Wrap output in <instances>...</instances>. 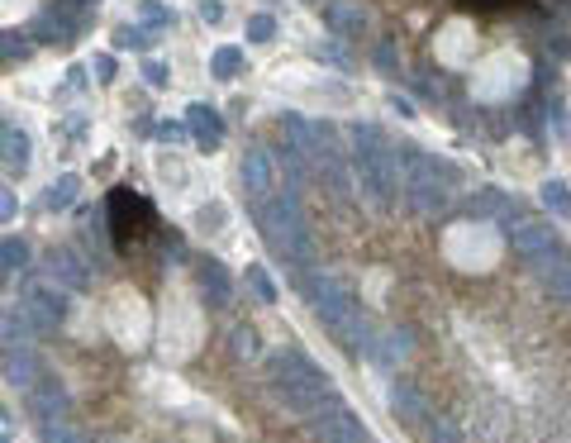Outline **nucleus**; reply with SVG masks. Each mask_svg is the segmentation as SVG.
Instances as JSON below:
<instances>
[{
    "mask_svg": "<svg viewBox=\"0 0 571 443\" xmlns=\"http://www.w3.org/2000/svg\"><path fill=\"white\" fill-rule=\"evenodd\" d=\"M115 44L119 48H152V29H129V24H124L115 34Z\"/></svg>",
    "mask_w": 571,
    "mask_h": 443,
    "instance_id": "26",
    "label": "nucleus"
},
{
    "mask_svg": "<svg viewBox=\"0 0 571 443\" xmlns=\"http://www.w3.org/2000/svg\"><path fill=\"white\" fill-rule=\"evenodd\" d=\"M300 286H305V300H310V310L319 315V324H324L347 353H367V349H371L376 329H371L367 315H362L357 296L339 282V276H329V272H305Z\"/></svg>",
    "mask_w": 571,
    "mask_h": 443,
    "instance_id": "1",
    "label": "nucleus"
},
{
    "mask_svg": "<svg viewBox=\"0 0 571 443\" xmlns=\"http://www.w3.org/2000/svg\"><path fill=\"white\" fill-rule=\"evenodd\" d=\"M324 24L339 38H362V34H367V10H362L357 0H329V5H324Z\"/></svg>",
    "mask_w": 571,
    "mask_h": 443,
    "instance_id": "10",
    "label": "nucleus"
},
{
    "mask_svg": "<svg viewBox=\"0 0 571 443\" xmlns=\"http://www.w3.org/2000/svg\"><path fill=\"white\" fill-rule=\"evenodd\" d=\"M243 191H248V201L262 205V201H272V191H276V162L267 148H248L243 153Z\"/></svg>",
    "mask_w": 571,
    "mask_h": 443,
    "instance_id": "7",
    "label": "nucleus"
},
{
    "mask_svg": "<svg viewBox=\"0 0 571 443\" xmlns=\"http://www.w3.org/2000/svg\"><path fill=\"white\" fill-rule=\"evenodd\" d=\"M376 62H381L386 72H396V53H391V44H376Z\"/></svg>",
    "mask_w": 571,
    "mask_h": 443,
    "instance_id": "34",
    "label": "nucleus"
},
{
    "mask_svg": "<svg viewBox=\"0 0 571 443\" xmlns=\"http://www.w3.org/2000/svg\"><path fill=\"white\" fill-rule=\"evenodd\" d=\"M20 306L29 310V320L38 324V329H58V320L67 315V296H62V282H24L20 286Z\"/></svg>",
    "mask_w": 571,
    "mask_h": 443,
    "instance_id": "5",
    "label": "nucleus"
},
{
    "mask_svg": "<svg viewBox=\"0 0 571 443\" xmlns=\"http://www.w3.org/2000/svg\"><path fill=\"white\" fill-rule=\"evenodd\" d=\"M34 38H44V44H72V34H77V24H72V15L58 5V10H44V15L34 20V29H29Z\"/></svg>",
    "mask_w": 571,
    "mask_h": 443,
    "instance_id": "14",
    "label": "nucleus"
},
{
    "mask_svg": "<svg viewBox=\"0 0 571 443\" xmlns=\"http://www.w3.org/2000/svg\"><path fill=\"white\" fill-rule=\"evenodd\" d=\"M542 205H548L552 215L571 219V186L567 182H542Z\"/></svg>",
    "mask_w": 571,
    "mask_h": 443,
    "instance_id": "19",
    "label": "nucleus"
},
{
    "mask_svg": "<svg viewBox=\"0 0 571 443\" xmlns=\"http://www.w3.org/2000/svg\"><path fill=\"white\" fill-rule=\"evenodd\" d=\"M29 329H38L34 320H29V310H5V343H24L29 349Z\"/></svg>",
    "mask_w": 571,
    "mask_h": 443,
    "instance_id": "18",
    "label": "nucleus"
},
{
    "mask_svg": "<svg viewBox=\"0 0 571 443\" xmlns=\"http://www.w3.org/2000/svg\"><path fill=\"white\" fill-rule=\"evenodd\" d=\"M5 381L24 386V391L38 381V363H34V353L24 349V343H5Z\"/></svg>",
    "mask_w": 571,
    "mask_h": 443,
    "instance_id": "13",
    "label": "nucleus"
},
{
    "mask_svg": "<svg viewBox=\"0 0 571 443\" xmlns=\"http://www.w3.org/2000/svg\"><path fill=\"white\" fill-rule=\"evenodd\" d=\"M77 176H58V182H53L48 186V196H44V205H48V210H67V205H72L77 201Z\"/></svg>",
    "mask_w": 571,
    "mask_h": 443,
    "instance_id": "20",
    "label": "nucleus"
},
{
    "mask_svg": "<svg viewBox=\"0 0 571 443\" xmlns=\"http://www.w3.org/2000/svg\"><path fill=\"white\" fill-rule=\"evenodd\" d=\"M186 134H191V124H158V138H167V144H181Z\"/></svg>",
    "mask_w": 571,
    "mask_h": 443,
    "instance_id": "30",
    "label": "nucleus"
},
{
    "mask_svg": "<svg viewBox=\"0 0 571 443\" xmlns=\"http://www.w3.org/2000/svg\"><path fill=\"white\" fill-rule=\"evenodd\" d=\"M186 124H191V134H196L200 148H215L219 138H224V119H219V110H210V105H191Z\"/></svg>",
    "mask_w": 571,
    "mask_h": 443,
    "instance_id": "15",
    "label": "nucleus"
},
{
    "mask_svg": "<svg viewBox=\"0 0 571 443\" xmlns=\"http://www.w3.org/2000/svg\"><path fill=\"white\" fill-rule=\"evenodd\" d=\"M143 20L148 24H172V10L158 5V0H143Z\"/></svg>",
    "mask_w": 571,
    "mask_h": 443,
    "instance_id": "29",
    "label": "nucleus"
},
{
    "mask_svg": "<svg viewBox=\"0 0 571 443\" xmlns=\"http://www.w3.org/2000/svg\"><path fill=\"white\" fill-rule=\"evenodd\" d=\"M143 77H148V86H167V67L162 62H143Z\"/></svg>",
    "mask_w": 571,
    "mask_h": 443,
    "instance_id": "31",
    "label": "nucleus"
},
{
    "mask_svg": "<svg viewBox=\"0 0 571 443\" xmlns=\"http://www.w3.org/2000/svg\"><path fill=\"white\" fill-rule=\"evenodd\" d=\"M248 286H253L257 296L267 300V306H272V300H276V286L267 282V272H262V267H248Z\"/></svg>",
    "mask_w": 571,
    "mask_h": 443,
    "instance_id": "28",
    "label": "nucleus"
},
{
    "mask_svg": "<svg viewBox=\"0 0 571 443\" xmlns=\"http://www.w3.org/2000/svg\"><path fill=\"white\" fill-rule=\"evenodd\" d=\"M0 138H5V172H24V168H29V138H24L10 119H5V129H0Z\"/></svg>",
    "mask_w": 571,
    "mask_h": 443,
    "instance_id": "17",
    "label": "nucleus"
},
{
    "mask_svg": "<svg viewBox=\"0 0 571 443\" xmlns=\"http://www.w3.org/2000/svg\"><path fill=\"white\" fill-rule=\"evenodd\" d=\"M424 439H428V443H462V434H457V424H453V420H443V414H438V420L428 414Z\"/></svg>",
    "mask_w": 571,
    "mask_h": 443,
    "instance_id": "22",
    "label": "nucleus"
},
{
    "mask_svg": "<svg viewBox=\"0 0 571 443\" xmlns=\"http://www.w3.org/2000/svg\"><path fill=\"white\" fill-rule=\"evenodd\" d=\"M0 262H5V276H15L24 262H29V248H24L15 234H5V239H0Z\"/></svg>",
    "mask_w": 571,
    "mask_h": 443,
    "instance_id": "21",
    "label": "nucleus"
},
{
    "mask_svg": "<svg viewBox=\"0 0 571 443\" xmlns=\"http://www.w3.org/2000/svg\"><path fill=\"white\" fill-rule=\"evenodd\" d=\"M20 38H24V34H5V58H10V62H15V53H20V58L29 53V44H20Z\"/></svg>",
    "mask_w": 571,
    "mask_h": 443,
    "instance_id": "33",
    "label": "nucleus"
},
{
    "mask_svg": "<svg viewBox=\"0 0 571 443\" xmlns=\"http://www.w3.org/2000/svg\"><path fill=\"white\" fill-rule=\"evenodd\" d=\"M38 439H44V443H86V439H77L62 420L58 424H38Z\"/></svg>",
    "mask_w": 571,
    "mask_h": 443,
    "instance_id": "27",
    "label": "nucleus"
},
{
    "mask_svg": "<svg viewBox=\"0 0 571 443\" xmlns=\"http://www.w3.org/2000/svg\"><path fill=\"white\" fill-rule=\"evenodd\" d=\"M95 72H101V81L115 77V58H95Z\"/></svg>",
    "mask_w": 571,
    "mask_h": 443,
    "instance_id": "35",
    "label": "nucleus"
},
{
    "mask_svg": "<svg viewBox=\"0 0 571 443\" xmlns=\"http://www.w3.org/2000/svg\"><path fill=\"white\" fill-rule=\"evenodd\" d=\"M410 349H414V339H410V329H376V339H371V349H367V357L376 367H400L410 357Z\"/></svg>",
    "mask_w": 571,
    "mask_h": 443,
    "instance_id": "9",
    "label": "nucleus"
},
{
    "mask_svg": "<svg viewBox=\"0 0 571 443\" xmlns=\"http://www.w3.org/2000/svg\"><path fill=\"white\" fill-rule=\"evenodd\" d=\"M233 357H262L253 329H233Z\"/></svg>",
    "mask_w": 571,
    "mask_h": 443,
    "instance_id": "25",
    "label": "nucleus"
},
{
    "mask_svg": "<svg viewBox=\"0 0 571 443\" xmlns=\"http://www.w3.org/2000/svg\"><path fill=\"white\" fill-rule=\"evenodd\" d=\"M62 10H81V5H91V0H58Z\"/></svg>",
    "mask_w": 571,
    "mask_h": 443,
    "instance_id": "37",
    "label": "nucleus"
},
{
    "mask_svg": "<svg viewBox=\"0 0 571 443\" xmlns=\"http://www.w3.org/2000/svg\"><path fill=\"white\" fill-rule=\"evenodd\" d=\"M505 243L514 248V258H524L528 267H534V262H542L548 253H557V229L542 225V219H510Z\"/></svg>",
    "mask_w": 571,
    "mask_h": 443,
    "instance_id": "6",
    "label": "nucleus"
},
{
    "mask_svg": "<svg viewBox=\"0 0 571 443\" xmlns=\"http://www.w3.org/2000/svg\"><path fill=\"white\" fill-rule=\"evenodd\" d=\"M243 67V53L239 48H215V58H210V72L215 77H233Z\"/></svg>",
    "mask_w": 571,
    "mask_h": 443,
    "instance_id": "23",
    "label": "nucleus"
},
{
    "mask_svg": "<svg viewBox=\"0 0 571 443\" xmlns=\"http://www.w3.org/2000/svg\"><path fill=\"white\" fill-rule=\"evenodd\" d=\"M48 276H53V282H62L67 291H86V282H91L86 262H81L72 248H53V253H48Z\"/></svg>",
    "mask_w": 571,
    "mask_h": 443,
    "instance_id": "11",
    "label": "nucleus"
},
{
    "mask_svg": "<svg viewBox=\"0 0 571 443\" xmlns=\"http://www.w3.org/2000/svg\"><path fill=\"white\" fill-rule=\"evenodd\" d=\"M152 229H158V210H152L138 191H129V186L110 191V239H115L119 253L143 248L152 239Z\"/></svg>",
    "mask_w": 571,
    "mask_h": 443,
    "instance_id": "3",
    "label": "nucleus"
},
{
    "mask_svg": "<svg viewBox=\"0 0 571 443\" xmlns=\"http://www.w3.org/2000/svg\"><path fill=\"white\" fill-rule=\"evenodd\" d=\"M272 34H276V20L272 15H253V20H248V44H267Z\"/></svg>",
    "mask_w": 571,
    "mask_h": 443,
    "instance_id": "24",
    "label": "nucleus"
},
{
    "mask_svg": "<svg viewBox=\"0 0 571 443\" xmlns=\"http://www.w3.org/2000/svg\"><path fill=\"white\" fill-rule=\"evenodd\" d=\"M0 215H5V219H15V196H10V191L0 196Z\"/></svg>",
    "mask_w": 571,
    "mask_h": 443,
    "instance_id": "36",
    "label": "nucleus"
},
{
    "mask_svg": "<svg viewBox=\"0 0 571 443\" xmlns=\"http://www.w3.org/2000/svg\"><path fill=\"white\" fill-rule=\"evenodd\" d=\"M391 414L400 424H410V429H424L428 424V410H424V400H420V391H414L410 381H396L391 386Z\"/></svg>",
    "mask_w": 571,
    "mask_h": 443,
    "instance_id": "12",
    "label": "nucleus"
},
{
    "mask_svg": "<svg viewBox=\"0 0 571 443\" xmlns=\"http://www.w3.org/2000/svg\"><path fill=\"white\" fill-rule=\"evenodd\" d=\"M267 381H272L276 400H281L290 414H300V420H310L314 410H324L333 400L329 377L305 353H296V349H281V353L267 357Z\"/></svg>",
    "mask_w": 571,
    "mask_h": 443,
    "instance_id": "2",
    "label": "nucleus"
},
{
    "mask_svg": "<svg viewBox=\"0 0 571 443\" xmlns=\"http://www.w3.org/2000/svg\"><path fill=\"white\" fill-rule=\"evenodd\" d=\"M24 410H29L38 424H53V420H62V414H67V391L58 381L38 377L29 391H24Z\"/></svg>",
    "mask_w": 571,
    "mask_h": 443,
    "instance_id": "8",
    "label": "nucleus"
},
{
    "mask_svg": "<svg viewBox=\"0 0 571 443\" xmlns=\"http://www.w3.org/2000/svg\"><path fill=\"white\" fill-rule=\"evenodd\" d=\"M200 291L210 296V306H229V296H233V286H229V276H224V267L219 262H200Z\"/></svg>",
    "mask_w": 571,
    "mask_h": 443,
    "instance_id": "16",
    "label": "nucleus"
},
{
    "mask_svg": "<svg viewBox=\"0 0 571 443\" xmlns=\"http://www.w3.org/2000/svg\"><path fill=\"white\" fill-rule=\"evenodd\" d=\"M200 20H205V24H219V20H224V5H219V0H205V5H200Z\"/></svg>",
    "mask_w": 571,
    "mask_h": 443,
    "instance_id": "32",
    "label": "nucleus"
},
{
    "mask_svg": "<svg viewBox=\"0 0 571 443\" xmlns=\"http://www.w3.org/2000/svg\"><path fill=\"white\" fill-rule=\"evenodd\" d=\"M310 434H314L319 443H371V434L362 429V420L343 406L339 396H333L324 410L310 414Z\"/></svg>",
    "mask_w": 571,
    "mask_h": 443,
    "instance_id": "4",
    "label": "nucleus"
}]
</instances>
